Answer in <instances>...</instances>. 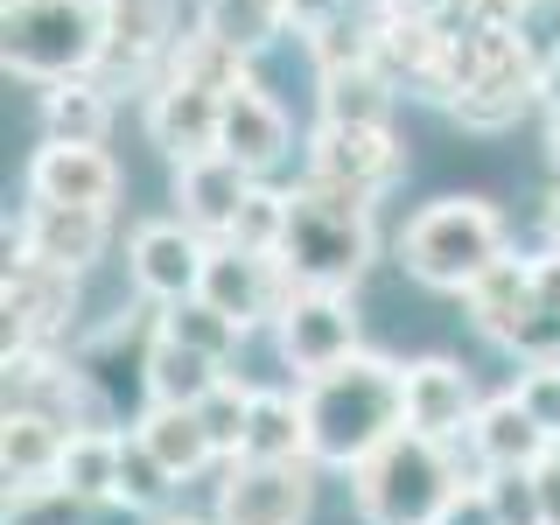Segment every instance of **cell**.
Returning <instances> with one entry per match:
<instances>
[{
	"mask_svg": "<svg viewBox=\"0 0 560 525\" xmlns=\"http://www.w3.org/2000/svg\"><path fill=\"white\" fill-rule=\"evenodd\" d=\"M308 455L323 469H358L378 442L407 428V364L385 350H350L343 364L302 378Z\"/></svg>",
	"mask_w": 560,
	"mask_h": 525,
	"instance_id": "obj_1",
	"label": "cell"
},
{
	"mask_svg": "<svg viewBox=\"0 0 560 525\" xmlns=\"http://www.w3.org/2000/svg\"><path fill=\"white\" fill-rule=\"evenodd\" d=\"M372 210H378V197L302 175L288 189V232H280V267H288L294 288H358L378 259Z\"/></svg>",
	"mask_w": 560,
	"mask_h": 525,
	"instance_id": "obj_2",
	"label": "cell"
},
{
	"mask_svg": "<svg viewBox=\"0 0 560 525\" xmlns=\"http://www.w3.org/2000/svg\"><path fill=\"white\" fill-rule=\"evenodd\" d=\"M504 253H512V232H504V210L490 197H434L393 238V259L407 267V280L434 294H469Z\"/></svg>",
	"mask_w": 560,
	"mask_h": 525,
	"instance_id": "obj_3",
	"label": "cell"
},
{
	"mask_svg": "<svg viewBox=\"0 0 560 525\" xmlns=\"http://www.w3.org/2000/svg\"><path fill=\"white\" fill-rule=\"evenodd\" d=\"M455 483H463L455 442L399 428L393 442H378L350 469V512H358V525H434Z\"/></svg>",
	"mask_w": 560,
	"mask_h": 525,
	"instance_id": "obj_4",
	"label": "cell"
},
{
	"mask_svg": "<svg viewBox=\"0 0 560 525\" xmlns=\"http://www.w3.org/2000/svg\"><path fill=\"white\" fill-rule=\"evenodd\" d=\"M8 78L63 84L105 63V0H14L8 8Z\"/></svg>",
	"mask_w": 560,
	"mask_h": 525,
	"instance_id": "obj_5",
	"label": "cell"
},
{
	"mask_svg": "<svg viewBox=\"0 0 560 525\" xmlns=\"http://www.w3.org/2000/svg\"><path fill=\"white\" fill-rule=\"evenodd\" d=\"M315 469L308 455L294 463H259V455H232L218 477V504L210 518L218 525H308L315 512Z\"/></svg>",
	"mask_w": 560,
	"mask_h": 525,
	"instance_id": "obj_6",
	"label": "cell"
},
{
	"mask_svg": "<svg viewBox=\"0 0 560 525\" xmlns=\"http://www.w3.org/2000/svg\"><path fill=\"white\" fill-rule=\"evenodd\" d=\"M273 350L294 378H315V372H329V364H343L350 350H364L350 288H294L273 315Z\"/></svg>",
	"mask_w": 560,
	"mask_h": 525,
	"instance_id": "obj_7",
	"label": "cell"
},
{
	"mask_svg": "<svg viewBox=\"0 0 560 525\" xmlns=\"http://www.w3.org/2000/svg\"><path fill=\"white\" fill-rule=\"evenodd\" d=\"M203 267H210V238L189 218H148L127 238V280L140 302L175 308L189 294H203Z\"/></svg>",
	"mask_w": 560,
	"mask_h": 525,
	"instance_id": "obj_8",
	"label": "cell"
},
{
	"mask_svg": "<svg viewBox=\"0 0 560 525\" xmlns=\"http://www.w3.org/2000/svg\"><path fill=\"white\" fill-rule=\"evenodd\" d=\"M294 294L280 253H253V245H232V238H210V267H203V302H218L232 323L253 337L259 323H273L280 302Z\"/></svg>",
	"mask_w": 560,
	"mask_h": 525,
	"instance_id": "obj_9",
	"label": "cell"
},
{
	"mask_svg": "<svg viewBox=\"0 0 560 525\" xmlns=\"http://www.w3.org/2000/svg\"><path fill=\"white\" fill-rule=\"evenodd\" d=\"M308 175L343 183L358 197H385L407 175V148L393 140V119H378V127H337V119H323L308 133Z\"/></svg>",
	"mask_w": 560,
	"mask_h": 525,
	"instance_id": "obj_10",
	"label": "cell"
},
{
	"mask_svg": "<svg viewBox=\"0 0 560 525\" xmlns=\"http://www.w3.org/2000/svg\"><path fill=\"white\" fill-rule=\"evenodd\" d=\"M113 245V210L98 203H43L28 197L22 224H14V253L43 259V267H63V273H92Z\"/></svg>",
	"mask_w": 560,
	"mask_h": 525,
	"instance_id": "obj_11",
	"label": "cell"
},
{
	"mask_svg": "<svg viewBox=\"0 0 560 525\" xmlns=\"http://www.w3.org/2000/svg\"><path fill=\"white\" fill-rule=\"evenodd\" d=\"M218 127H224V84H203V78H175L162 70L148 92V140L168 154V162H197V154L218 148Z\"/></svg>",
	"mask_w": 560,
	"mask_h": 525,
	"instance_id": "obj_12",
	"label": "cell"
},
{
	"mask_svg": "<svg viewBox=\"0 0 560 525\" xmlns=\"http://www.w3.org/2000/svg\"><path fill=\"white\" fill-rule=\"evenodd\" d=\"M218 148L232 154L238 168H253L259 183H267V175L294 154L288 113H280V98L253 78V70H245L238 84H224V127H218Z\"/></svg>",
	"mask_w": 560,
	"mask_h": 525,
	"instance_id": "obj_13",
	"label": "cell"
},
{
	"mask_svg": "<svg viewBox=\"0 0 560 525\" xmlns=\"http://www.w3.org/2000/svg\"><path fill=\"white\" fill-rule=\"evenodd\" d=\"M477 378H469L463 358L448 350H428V358H407V428L434 434V442H463L469 420H477Z\"/></svg>",
	"mask_w": 560,
	"mask_h": 525,
	"instance_id": "obj_14",
	"label": "cell"
},
{
	"mask_svg": "<svg viewBox=\"0 0 560 525\" xmlns=\"http://www.w3.org/2000/svg\"><path fill=\"white\" fill-rule=\"evenodd\" d=\"M78 280L84 273H63V267H43V259L14 253L8 288H0V302H8V343H57L70 329V315H78Z\"/></svg>",
	"mask_w": 560,
	"mask_h": 525,
	"instance_id": "obj_15",
	"label": "cell"
},
{
	"mask_svg": "<svg viewBox=\"0 0 560 525\" xmlns=\"http://www.w3.org/2000/svg\"><path fill=\"white\" fill-rule=\"evenodd\" d=\"M463 302H469V323H477L490 343H504V350H525V358H533L539 337H553L547 315H539V302H533V267H525V259H512V253H504L498 267H490L477 288L463 294ZM553 343H560V337H553Z\"/></svg>",
	"mask_w": 560,
	"mask_h": 525,
	"instance_id": "obj_16",
	"label": "cell"
},
{
	"mask_svg": "<svg viewBox=\"0 0 560 525\" xmlns=\"http://www.w3.org/2000/svg\"><path fill=\"white\" fill-rule=\"evenodd\" d=\"M119 162L98 148V140H49L43 133V148L28 154V197H43V203H98V210H113L119 197Z\"/></svg>",
	"mask_w": 560,
	"mask_h": 525,
	"instance_id": "obj_17",
	"label": "cell"
},
{
	"mask_svg": "<svg viewBox=\"0 0 560 525\" xmlns=\"http://www.w3.org/2000/svg\"><path fill=\"white\" fill-rule=\"evenodd\" d=\"M183 8L175 0H105V63L98 78H148L154 63H168V49L183 43L175 35Z\"/></svg>",
	"mask_w": 560,
	"mask_h": 525,
	"instance_id": "obj_18",
	"label": "cell"
},
{
	"mask_svg": "<svg viewBox=\"0 0 560 525\" xmlns=\"http://www.w3.org/2000/svg\"><path fill=\"white\" fill-rule=\"evenodd\" d=\"M253 183L259 175L238 168L224 148L197 154V162H175V218H189L203 238H232V218H238V203L253 197Z\"/></svg>",
	"mask_w": 560,
	"mask_h": 525,
	"instance_id": "obj_19",
	"label": "cell"
},
{
	"mask_svg": "<svg viewBox=\"0 0 560 525\" xmlns=\"http://www.w3.org/2000/svg\"><path fill=\"white\" fill-rule=\"evenodd\" d=\"M469 455H477V469H525V463H539V455L553 448V434L539 428L533 413H525V399L504 385L498 399H483L477 420H469Z\"/></svg>",
	"mask_w": 560,
	"mask_h": 525,
	"instance_id": "obj_20",
	"label": "cell"
},
{
	"mask_svg": "<svg viewBox=\"0 0 560 525\" xmlns=\"http://www.w3.org/2000/svg\"><path fill=\"white\" fill-rule=\"evenodd\" d=\"M218 378H224V358L175 343L168 329H154V343L140 350V393H148V407H203L218 393Z\"/></svg>",
	"mask_w": 560,
	"mask_h": 525,
	"instance_id": "obj_21",
	"label": "cell"
},
{
	"mask_svg": "<svg viewBox=\"0 0 560 525\" xmlns=\"http://www.w3.org/2000/svg\"><path fill=\"white\" fill-rule=\"evenodd\" d=\"M133 434L168 463V477H175V483H197L203 469H218V463H224L218 442H210V428H203V407H148Z\"/></svg>",
	"mask_w": 560,
	"mask_h": 525,
	"instance_id": "obj_22",
	"label": "cell"
},
{
	"mask_svg": "<svg viewBox=\"0 0 560 525\" xmlns=\"http://www.w3.org/2000/svg\"><path fill=\"white\" fill-rule=\"evenodd\" d=\"M113 84L98 78H63V84H43V133L49 140H98L105 148V133H113Z\"/></svg>",
	"mask_w": 560,
	"mask_h": 525,
	"instance_id": "obj_23",
	"label": "cell"
},
{
	"mask_svg": "<svg viewBox=\"0 0 560 525\" xmlns=\"http://www.w3.org/2000/svg\"><path fill=\"white\" fill-rule=\"evenodd\" d=\"M238 455H259V463H294V455H308L302 393L253 385V413H245V442H238ZM308 463H315V455H308Z\"/></svg>",
	"mask_w": 560,
	"mask_h": 525,
	"instance_id": "obj_24",
	"label": "cell"
},
{
	"mask_svg": "<svg viewBox=\"0 0 560 525\" xmlns=\"http://www.w3.org/2000/svg\"><path fill=\"white\" fill-rule=\"evenodd\" d=\"M393 98H399V84L378 63H350V70H323L315 78V105L337 127H378V119H393Z\"/></svg>",
	"mask_w": 560,
	"mask_h": 525,
	"instance_id": "obj_25",
	"label": "cell"
},
{
	"mask_svg": "<svg viewBox=\"0 0 560 525\" xmlns=\"http://www.w3.org/2000/svg\"><path fill=\"white\" fill-rule=\"evenodd\" d=\"M113 512H127V504L92 498V490H70L63 477H49V483H8V525H113Z\"/></svg>",
	"mask_w": 560,
	"mask_h": 525,
	"instance_id": "obj_26",
	"label": "cell"
},
{
	"mask_svg": "<svg viewBox=\"0 0 560 525\" xmlns=\"http://www.w3.org/2000/svg\"><path fill=\"white\" fill-rule=\"evenodd\" d=\"M70 428L35 407H8V434H0V463H8V483H49L63 463Z\"/></svg>",
	"mask_w": 560,
	"mask_h": 525,
	"instance_id": "obj_27",
	"label": "cell"
},
{
	"mask_svg": "<svg viewBox=\"0 0 560 525\" xmlns=\"http://www.w3.org/2000/svg\"><path fill=\"white\" fill-rule=\"evenodd\" d=\"M203 28L253 63L259 49H273L294 28V0H203Z\"/></svg>",
	"mask_w": 560,
	"mask_h": 525,
	"instance_id": "obj_28",
	"label": "cell"
},
{
	"mask_svg": "<svg viewBox=\"0 0 560 525\" xmlns=\"http://www.w3.org/2000/svg\"><path fill=\"white\" fill-rule=\"evenodd\" d=\"M119 442H127V434H119L113 420H92V428H70L57 477H63L70 490H92V498H113V490H119ZM113 504H119V498H113Z\"/></svg>",
	"mask_w": 560,
	"mask_h": 525,
	"instance_id": "obj_29",
	"label": "cell"
},
{
	"mask_svg": "<svg viewBox=\"0 0 560 525\" xmlns=\"http://www.w3.org/2000/svg\"><path fill=\"white\" fill-rule=\"evenodd\" d=\"M175 490H183V483L168 477V463H162V455L140 442V434H127V442H119V490H113V498L127 504L133 518H154V512H168V498H175Z\"/></svg>",
	"mask_w": 560,
	"mask_h": 525,
	"instance_id": "obj_30",
	"label": "cell"
},
{
	"mask_svg": "<svg viewBox=\"0 0 560 525\" xmlns=\"http://www.w3.org/2000/svg\"><path fill=\"white\" fill-rule=\"evenodd\" d=\"M162 329L175 343H189V350H210V358H224L232 364L238 358V343H245V329L224 315L218 302H203V294H189V302H175V308H162Z\"/></svg>",
	"mask_w": 560,
	"mask_h": 525,
	"instance_id": "obj_31",
	"label": "cell"
},
{
	"mask_svg": "<svg viewBox=\"0 0 560 525\" xmlns=\"http://www.w3.org/2000/svg\"><path fill=\"white\" fill-rule=\"evenodd\" d=\"M280 232H288V189L253 183V197L238 203L232 218V245H253V253H280Z\"/></svg>",
	"mask_w": 560,
	"mask_h": 525,
	"instance_id": "obj_32",
	"label": "cell"
},
{
	"mask_svg": "<svg viewBox=\"0 0 560 525\" xmlns=\"http://www.w3.org/2000/svg\"><path fill=\"white\" fill-rule=\"evenodd\" d=\"M512 393L525 399V413H533L539 428H547L553 442H560V350H533V358L518 364Z\"/></svg>",
	"mask_w": 560,
	"mask_h": 525,
	"instance_id": "obj_33",
	"label": "cell"
},
{
	"mask_svg": "<svg viewBox=\"0 0 560 525\" xmlns=\"http://www.w3.org/2000/svg\"><path fill=\"white\" fill-rule=\"evenodd\" d=\"M245 413H253V385H245V378H218V393L203 399V428H210V442H218L224 463H232L238 442H245Z\"/></svg>",
	"mask_w": 560,
	"mask_h": 525,
	"instance_id": "obj_34",
	"label": "cell"
},
{
	"mask_svg": "<svg viewBox=\"0 0 560 525\" xmlns=\"http://www.w3.org/2000/svg\"><path fill=\"white\" fill-rule=\"evenodd\" d=\"M483 483H490V504H498L504 525H547V504H539L533 463H525V469H483Z\"/></svg>",
	"mask_w": 560,
	"mask_h": 525,
	"instance_id": "obj_35",
	"label": "cell"
},
{
	"mask_svg": "<svg viewBox=\"0 0 560 525\" xmlns=\"http://www.w3.org/2000/svg\"><path fill=\"white\" fill-rule=\"evenodd\" d=\"M434 525H504V518H498V504H490V483L483 477H463Z\"/></svg>",
	"mask_w": 560,
	"mask_h": 525,
	"instance_id": "obj_36",
	"label": "cell"
},
{
	"mask_svg": "<svg viewBox=\"0 0 560 525\" xmlns=\"http://www.w3.org/2000/svg\"><path fill=\"white\" fill-rule=\"evenodd\" d=\"M525 267H533V302H539V315H547V329L560 337V245L533 253Z\"/></svg>",
	"mask_w": 560,
	"mask_h": 525,
	"instance_id": "obj_37",
	"label": "cell"
},
{
	"mask_svg": "<svg viewBox=\"0 0 560 525\" xmlns=\"http://www.w3.org/2000/svg\"><path fill=\"white\" fill-rule=\"evenodd\" d=\"M525 8L533 0H463L469 28H525Z\"/></svg>",
	"mask_w": 560,
	"mask_h": 525,
	"instance_id": "obj_38",
	"label": "cell"
},
{
	"mask_svg": "<svg viewBox=\"0 0 560 525\" xmlns=\"http://www.w3.org/2000/svg\"><path fill=\"white\" fill-rule=\"evenodd\" d=\"M533 477H539V504H547V525H560V442L533 463Z\"/></svg>",
	"mask_w": 560,
	"mask_h": 525,
	"instance_id": "obj_39",
	"label": "cell"
},
{
	"mask_svg": "<svg viewBox=\"0 0 560 525\" xmlns=\"http://www.w3.org/2000/svg\"><path fill=\"white\" fill-rule=\"evenodd\" d=\"M547 154H553V168H560V105H553V127H547Z\"/></svg>",
	"mask_w": 560,
	"mask_h": 525,
	"instance_id": "obj_40",
	"label": "cell"
},
{
	"mask_svg": "<svg viewBox=\"0 0 560 525\" xmlns=\"http://www.w3.org/2000/svg\"><path fill=\"white\" fill-rule=\"evenodd\" d=\"M547 238L560 245V197H553V210H547Z\"/></svg>",
	"mask_w": 560,
	"mask_h": 525,
	"instance_id": "obj_41",
	"label": "cell"
},
{
	"mask_svg": "<svg viewBox=\"0 0 560 525\" xmlns=\"http://www.w3.org/2000/svg\"><path fill=\"white\" fill-rule=\"evenodd\" d=\"M162 525H203V518H162ZM210 525H218V518H210Z\"/></svg>",
	"mask_w": 560,
	"mask_h": 525,
	"instance_id": "obj_42",
	"label": "cell"
},
{
	"mask_svg": "<svg viewBox=\"0 0 560 525\" xmlns=\"http://www.w3.org/2000/svg\"><path fill=\"white\" fill-rule=\"evenodd\" d=\"M8 8H14V0H8Z\"/></svg>",
	"mask_w": 560,
	"mask_h": 525,
	"instance_id": "obj_43",
	"label": "cell"
}]
</instances>
